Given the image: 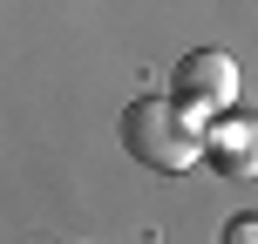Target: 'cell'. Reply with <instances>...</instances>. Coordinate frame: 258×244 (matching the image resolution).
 <instances>
[{
	"mask_svg": "<svg viewBox=\"0 0 258 244\" xmlns=\"http://www.w3.org/2000/svg\"><path fill=\"white\" fill-rule=\"evenodd\" d=\"M170 102H177L190 122L231 116V102H238V61H231L224 48H190V54H177V68H170Z\"/></svg>",
	"mask_w": 258,
	"mask_h": 244,
	"instance_id": "obj_2",
	"label": "cell"
},
{
	"mask_svg": "<svg viewBox=\"0 0 258 244\" xmlns=\"http://www.w3.org/2000/svg\"><path fill=\"white\" fill-rule=\"evenodd\" d=\"M204 163L218 170V177H231V183L258 177V122L218 116V129H204Z\"/></svg>",
	"mask_w": 258,
	"mask_h": 244,
	"instance_id": "obj_3",
	"label": "cell"
},
{
	"mask_svg": "<svg viewBox=\"0 0 258 244\" xmlns=\"http://www.w3.org/2000/svg\"><path fill=\"white\" fill-rule=\"evenodd\" d=\"M224 244H258V217H231L224 224Z\"/></svg>",
	"mask_w": 258,
	"mask_h": 244,
	"instance_id": "obj_4",
	"label": "cell"
},
{
	"mask_svg": "<svg viewBox=\"0 0 258 244\" xmlns=\"http://www.w3.org/2000/svg\"><path fill=\"white\" fill-rule=\"evenodd\" d=\"M122 149L150 170H190L204 163V122H190L170 95H136L122 109Z\"/></svg>",
	"mask_w": 258,
	"mask_h": 244,
	"instance_id": "obj_1",
	"label": "cell"
}]
</instances>
